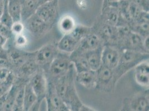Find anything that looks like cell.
<instances>
[{"instance_id":"ac0fdd59","label":"cell","mask_w":149,"mask_h":111,"mask_svg":"<svg viewBox=\"0 0 149 111\" xmlns=\"http://www.w3.org/2000/svg\"><path fill=\"white\" fill-rule=\"evenodd\" d=\"M104 46H100L95 49L85 53V57L90 69L97 71L102 65V52Z\"/></svg>"},{"instance_id":"9a60e30c","label":"cell","mask_w":149,"mask_h":111,"mask_svg":"<svg viewBox=\"0 0 149 111\" xmlns=\"http://www.w3.org/2000/svg\"><path fill=\"white\" fill-rule=\"evenodd\" d=\"M100 46H104V44L100 37L92 30L87 36L81 40L74 51L85 53L88 51L99 47Z\"/></svg>"},{"instance_id":"5bb4252c","label":"cell","mask_w":149,"mask_h":111,"mask_svg":"<svg viewBox=\"0 0 149 111\" xmlns=\"http://www.w3.org/2000/svg\"><path fill=\"white\" fill-rule=\"evenodd\" d=\"M143 37L131 31L121 40L118 46L121 50L129 49L146 53L143 48Z\"/></svg>"},{"instance_id":"f546056e","label":"cell","mask_w":149,"mask_h":111,"mask_svg":"<svg viewBox=\"0 0 149 111\" xmlns=\"http://www.w3.org/2000/svg\"><path fill=\"white\" fill-rule=\"evenodd\" d=\"M15 42L18 47H24L27 42V38L22 35V33L15 35Z\"/></svg>"},{"instance_id":"d4e9b609","label":"cell","mask_w":149,"mask_h":111,"mask_svg":"<svg viewBox=\"0 0 149 111\" xmlns=\"http://www.w3.org/2000/svg\"><path fill=\"white\" fill-rule=\"evenodd\" d=\"M0 22L10 28L13 24V19L8 10L7 0L5 1L3 8L0 16Z\"/></svg>"},{"instance_id":"d6a6232c","label":"cell","mask_w":149,"mask_h":111,"mask_svg":"<svg viewBox=\"0 0 149 111\" xmlns=\"http://www.w3.org/2000/svg\"><path fill=\"white\" fill-rule=\"evenodd\" d=\"M143 48L146 53H149V36H147L143 38Z\"/></svg>"},{"instance_id":"7a4b0ae2","label":"cell","mask_w":149,"mask_h":111,"mask_svg":"<svg viewBox=\"0 0 149 111\" xmlns=\"http://www.w3.org/2000/svg\"><path fill=\"white\" fill-rule=\"evenodd\" d=\"M149 59V53L129 49L122 50L118 65L113 70L115 83H117L121 77L135 68L139 63Z\"/></svg>"},{"instance_id":"4316f807","label":"cell","mask_w":149,"mask_h":111,"mask_svg":"<svg viewBox=\"0 0 149 111\" xmlns=\"http://www.w3.org/2000/svg\"><path fill=\"white\" fill-rule=\"evenodd\" d=\"M25 29V26L22 21L13 22L11 27V30L13 35H17L22 34Z\"/></svg>"},{"instance_id":"e575fe53","label":"cell","mask_w":149,"mask_h":111,"mask_svg":"<svg viewBox=\"0 0 149 111\" xmlns=\"http://www.w3.org/2000/svg\"><path fill=\"white\" fill-rule=\"evenodd\" d=\"M114 1H116V0H103V3H102V8H104L106 6H109V5Z\"/></svg>"},{"instance_id":"9c48e42d","label":"cell","mask_w":149,"mask_h":111,"mask_svg":"<svg viewBox=\"0 0 149 111\" xmlns=\"http://www.w3.org/2000/svg\"><path fill=\"white\" fill-rule=\"evenodd\" d=\"M96 73V88L104 92H111L116 85L114 80L113 70L101 65Z\"/></svg>"},{"instance_id":"52a82bcc","label":"cell","mask_w":149,"mask_h":111,"mask_svg":"<svg viewBox=\"0 0 149 111\" xmlns=\"http://www.w3.org/2000/svg\"><path fill=\"white\" fill-rule=\"evenodd\" d=\"M149 89L125 98L122 102L121 111H149Z\"/></svg>"},{"instance_id":"d6986e66","label":"cell","mask_w":149,"mask_h":111,"mask_svg":"<svg viewBox=\"0 0 149 111\" xmlns=\"http://www.w3.org/2000/svg\"><path fill=\"white\" fill-rule=\"evenodd\" d=\"M21 7V21L25 22L36 12L39 5L38 0H19Z\"/></svg>"},{"instance_id":"8d00e7d4","label":"cell","mask_w":149,"mask_h":111,"mask_svg":"<svg viewBox=\"0 0 149 111\" xmlns=\"http://www.w3.org/2000/svg\"><path fill=\"white\" fill-rule=\"evenodd\" d=\"M39 1V5H41L43 3H45L46 2H49L50 1H52V0H38Z\"/></svg>"},{"instance_id":"836d02e7","label":"cell","mask_w":149,"mask_h":111,"mask_svg":"<svg viewBox=\"0 0 149 111\" xmlns=\"http://www.w3.org/2000/svg\"><path fill=\"white\" fill-rule=\"evenodd\" d=\"M7 40L6 38L0 35V49L4 47L5 44L6 43Z\"/></svg>"},{"instance_id":"4fadbf2b","label":"cell","mask_w":149,"mask_h":111,"mask_svg":"<svg viewBox=\"0 0 149 111\" xmlns=\"http://www.w3.org/2000/svg\"><path fill=\"white\" fill-rule=\"evenodd\" d=\"M121 52L122 50L117 46L104 45L102 52V65L113 70L118 65Z\"/></svg>"},{"instance_id":"7402d4cb","label":"cell","mask_w":149,"mask_h":111,"mask_svg":"<svg viewBox=\"0 0 149 111\" xmlns=\"http://www.w3.org/2000/svg\"><path fill=\"white\" fill-rule=\"evenodd\" d=\"M58 25L60 30L63 35L72 32L76 26L74 19L70 15L63 16L59 20Z\"/></svg>"},{"instance_id":"3957f363","label":"cell","mask_w":149,"mask_h":111,"mask_svg":"<svg viewBox=\"0 0 149 111\" xmlns=\"http://www.w3.org/2000/svg\"><path fill=\"white\" fill-rule=\"evenodd\" d=\"M72 65L70 54L60 51L50 64L48 69L44 72L47 80L54 82L61 77L68 73Z\"/></svg>"},{"instance_id":"2e32d148","label":"cell","mask_w":149,"mask_h":111,"mask_svg":"<svg viewBox=\"0 0 149 111\" xmlns=\"http://www.w3.org/2000/svg\"><path fill=\"white\" fill-rule=\"evenodd\" d=\"M80 40L72 33L64 34L61 40L57 43L58 49L62 52L70 54L74 51Z\"/></svg>"},{"instance_id":"484cf974","label":"cell","mask_w":149,"mask_h":111,"mask_svg":"<svg viewBox=\"0 0 149 111\" xmlns=\"http://www.w3.org/2000/svg\"><path fill=\"white\" fill-rule=\"evenodd\" d=\"M134 78L139 85L149 88V74L134 71Z\"/></svg>"},{"instance_id":"5b68a950","label":"cell","mask_w":149,"mask_h":111,"mask_svg":"<svg viewBox=\"0 0 149 111\" xmlns=\"http://www.w3.org/2000/svg\"><path fill=\"white\" fill-rule=\"evenodd\" d=\"M31 87L37 96V101L31 108L32 111H39L42 101L45 99L48 81L44 71L40 68L29 80Z\"/></svg>"},{"instance_id":"cb8c5ba5","label":"cell","mask_w":149,"mask_h":111,"mask_svg":"<svg viewBox=\"0 0 149 111\" xmlns=\"http://www.w3.org/2000/svg\"><path fill=\"white\" fill-rule=\"evenodd\" d=\"M27 82L24 83L21 86L20 88H19V91H18V92L16 95V97H15V102H14V103H13L12 111H23L24 89H25V84Z\"/></svg>"},{"instance_id":"1f68e13d","label":"cell","mask_w":149,"mask_h":111,"mask_svg":"<svg viewBox=\"0 0 149 111\" xmlns=\"http://www.w3.org/2000/svg\"><path fill=\"white\" fill-rule=\"evenodd\" d=\"M5 93L1 96H0V111H3V108L5 107V105L6 102L7 95V92Z\"/></svg>"},{"instance_id":"8fae6325","label":"cell","mask_w":149,"mask_h":111,"mask_svg":"<svg viewBox=\"0 0 149 111\" xmlns=\"http://www.w3.org/2000/svg\"><path fill=\"white\" fill-rule=\"evenodd\" d=\"M98 19L104 24L112 26L129 24V22L121 16L118 8L111 3L101 8V15Z\"/></svg>"},{"instance_id":"74e56055","label":"cell","mask_w":149,"mask_h":111,"mask_svg":"<svg viewBox=\"0 0 149 111\" xmlns=\"http://www.w3.org/2000/svg\"><path fill=\"white\" fill-rule=\"evenodd\" d=\"M1 68V66H0V68Z\"/></svg>"},{"instance_id":"ba28073f","label":"cell","mask_w":149,"mask_h":111,"mask_svg":"<svg viewBox=\"0 0 149 111\" xmlns=\"http://www.w3.org/2000/svg\"><path fill=\"white\" fill-rule=\"evenodd\" d=\"M59 0H52L37 8L35 14L47 24L54 26L59 15Z\"/></svg>"},{"instance_id":"8992f818","label":"cell","mask_w":149,"mask_h":111,"mask_svg":"<svg viewBox=\"0 0 149 111\" xmlns=\"http://www.w3.org/2000/svg\"><path fill=\"white\" fill-rule=\"evenodd\" d=\"M93 32H95L101 40L104 45L118 44L120 36L117 26H112L101 22L99 19L92 27Z\"/></svg>"},{"instance_id":"d590c367","label":"cell","mask_w":149,"mask_h":111,"mask_svg":"<svg viewBox=\"0 0 149 111\" xmlns=\"http://www.w3.org/2000/svg\"><path fill=\"white\" fill-rule=\"evenodd\" d=\"M5 0H0V16L1 15V13L2 11L3 8V6L5 4Z\"/></svg>"},{"instance_id":"ffe728a7","label":"cell","mask_w":149,"mask_h":111,"mask_svg":"<svg viewBox=\"0 0 149 111\" xmlns=\"http://www.w3.org/2000/svg\"><path fill=\"white\" fill-rule=\"evenodd\" d=\"M37 96L33 91L29 80L25 84L24 95V108L23 111L31 110L32 107L37 102Z\"/></svg>"},{"instance_id":"44dd1931","label":"cell","mask_w":149,"mask_h":111,"mask_svg":"<svg viewBox=\"0 0 149 111\" xmlns=\"http://www.w3.org/2000/svg\"><path fill=\"white\" fill-rule=\"evenodd\" d=\"M7 8L13 22L21 21V7L19 0H7Z\"/></svg>"},{"instance_id":"603a6c76","label":"cell","mask_w":149,"mask_h":111,"mask_svg":"<svg viewBox=\"0 0 149 111\" xmlns=\"http://www.w3.org/2000/svg\"><path fill=\"white\" fill-rule=\"evenodd\" d=\"M29 80H24L22 82V83H20L18 85H13V86L10 88V89L8 90L7 92L6 102L3 111H12L15 97L19 91V88L24 83L27 82Z\"/></svg>"},{"instance_id":"f35d334b","label":"cell","mask_w":149,"mask_h":111,"mask_svg":"<svg viewBox=\"0 0 149 111\" xmlns=\"http://www.w3.org/2000/svg\"><path fill=\"white\" fill-rule=\"evenodd\" d=\"M116 1H118V0H116Z\"/></svg>"},{"instance_id":"f1b7e54d","label":"cell","mask_w":149,"mask_h":111,"mask_svg":"<svg viewBox=\"0 0 149 111\" xmlns=\"http://www.w3.org/2000/svg\"><path fill=\"white\" fill-rule=\"evenodd\" d=\"M140 7L143 11L149 12V0H130Z\"/></svg>"},{"instance_id":"30bf717a","label":"cell","mask_w":149,"mask_h":111,"mask_svg":"<svg viewBox=\"0 0 149 111\" xmlns=\"http://www.w3.org/2000/svg\"><path fill=\"white\" fill-rule=\"evenodd\" d=\"M47 89L45 99L48 111H69L61 97L56 90L53 82L48 80Z\"/></svg>"},{"instance_id":"6da1fadb","label":"cell","mask_w":149,"mask_h":111,"mask_svg":"<svg viewBox=\"0 0 149 111\" xmlns=\"http://www.w3.org/2000/svg\"><path fill=\"white\" fill-rule=\"evenodd\" d=\"M76 74L72 64L67 74L53 82L57 92L67 105L69 111H96L84 105L79 98L75 87Z\"/></svg>"},{"instance_id":"e0dca14e","label":"cell","mask_w":149,"mask_h":111,"mask_svg":"<svg viewBox=\"0 0 149 111\" xmlns=\"http://www.w3.org/2000/svg\"><path fill=\"white\" fill-rule=\"evenodd\" d=\"M75 80L81 86L87 89L96 88V73L90 69L76 74Z\"/></svg>"},{"instance_id":"277c9868","label":"cell","mask_w":149,"mask_h":111,"mask_svg":"<svg viewBox=\"0 0 149 111\" xmlns=\"http://www.w3.org/2000/svg\"><path fill=\"white\" fill-rule=\"evenodd\" d=\"M59 52L57 43H47L37 51L32 52V56L40 68L46 72Z\"/></svg>"},{"instance_id":"4dcf8cb0","label":"cell","mask_w":149,"mask_h":111,"mask_svg":"<svg viewBox=\"0 0 149 111\" xmlns=\"http://www.w3.org/2000/svg\"><path fill=\"white\" fill-rule=\"evenodd\" d=\"M11 82H0V96L6 93L13 86Z\"/></svg>"},{"instance_id":"83f0119b","label":"cell","mask_w":149,"mask_h":111,"mask_svg":"<svg viewBox=\"0 0 149 111\" xmlns=\"http://www.w3.org/2000/svg\"><path fill=\"white\" fill-rule=\"evenodd\" d=\"M0 35L7 40L11 38L13 35L10 28L0 22Z\"/></svg>"},{"instance_id":"7c38bea8","label":"cell","mask_w":149,"mask_h":111,"mask_svg":"<svg viewBox=\"0 0 149 111\" xmlns=\"http://www.w3.org/2000/svg\"><path fill=\"white\" fill-rule=\"evenodd\" d=\"M23 23L25 28L36 37H42L53 27L39 18L36 14H33Z\"/></svg>"}]
</instances>
